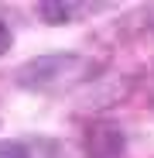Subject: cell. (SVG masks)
<instances>
[{
    "label": "cell",
    "mask_w": 154,
    "mask_h": 158,
    "mask_svg": "<svg viewBox=\"0 0 154 158\" xmlns=\"http://www.w3.org/2000/svg\"><path fill=\"white\" fill-rule=\"evenodd\" d=\"M93 76V62L79 52H48V55L28 59L14 69V83L28 93H48L58 86H75Z\"/></svg>",
    "instance_id": "1"
},
{
    "label": "cell",
    "mask_w": 154,
    "mask_h": 158,
    "mask_svg": "<svg viewBox=\"0 0 154 158\" xmlns=\"http://www.w3.org/2000/svg\"><path fill=\"white\" fill-rule=\"evenodd\" d=\"M151 103H154V96H151Z\"/></svg>",
    "instance_id": "6"
},
{
    "label": "cell",
    "mask_w": 154,
    "mask_h": 158,
    "mask_svg": "<svg viewBox=\"0 0 154 158\" xmlns=\"http://www.w3.org/2000/svg\"><path fill=\"white\" fill-rule=\"evenodd\" d=\"M0 158H31V151L21 141H0Z\"/></svg>",
    "instance_id": "4"
},
{
    "label": "cell",
    "mask_w": 154,
    "mask_h": 158,
    "mask_svg": "<svg viewBox=\"0 0 154 158\" xmlns=\"http://www.w3.org/2000/svg\"><path fill=\"white\" fill-rule=\"evenodd\" d=\"M89 10V4H79V0H38L34 4V14L38 21L45 24H72V21H79L82 14Z\"/></svg>",
    "instance_id": "3"
},
{
    "label": "cell",
    "mask_w": 154,
    "mask_h": 158,
    "mask_svg": "<svg viewBox=\"0 0 154 158\" xmlns=\"http://www.w3.org/2000/svg\"><path fill=\"white\" fill-rule=\"evenodd\" d=\"M82 148L89 158H120L127 148V134L113 120H93L82 131Z\"/></svg>",
    "instance_id": "2"
},
{
    "label": "cell",
    "mask_w": 154,
    "mask_h": 158,
    "mask_svg": "<svg viewBox=\"0 0 154 158\" xmlns=\"http://www.w3.org/2000/svg\"><path fill=\"white\" fill-rule=\"evenodd\" d=\"M14 45V35H10V24L4 21V14H0V55H7Z\"/></svg>",
    "instance_id": "5"
}]
</instances>
